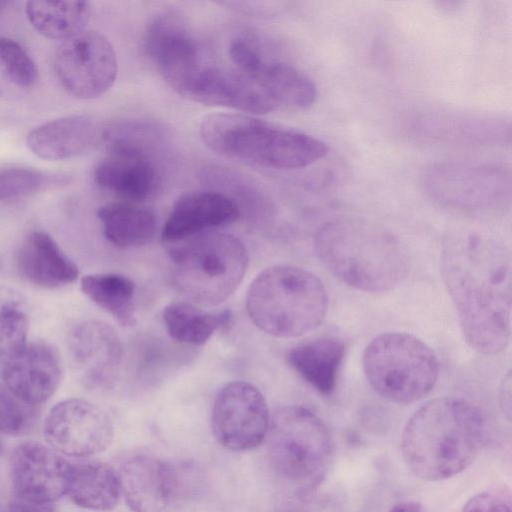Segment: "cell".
<instances>
[{"instance_id":"6da1fadb","label":"cell","mask_w":512,"mask_h":512,"mask_svg":"<svg viewBox=\"0 0 512 512\" xmlns=\"http://www.w3.org/2000/svg\"><path fill=\"white\" fill-rule=\"evenodd\" d=\"M441 274L465 341L476 352L497 355L511 335V254L497 239L457 233L443 243Z\"/></svg>"},{"instance_id":"7a4b0ae2","label":"cell","mask_w":512,"mask_h":512,"mask_svg":"<svg viewBox=\"0 0 512 512\" xmlns=\"http://www.w3.org/2000/svg\"><path fill=\"white\" fill-rule=\"evenodd\" d=\"M486 422L470 401L443 396L422 405L407 421L401 450L420 479L439 481L468 468L485 442Z\"/></svg>"},{"instance_id":"3957f363","label":"cell","mask_w":512,"mask_h":512,"mask_svg":"<svg viewBox=\"0 0 512 512\" xmlns=\"http://www.w3.org/2000/svg\"><path fill=\"white\" fill-rule=\"evenodd\" d=\"M314 249L334 277L365 293L393 290L408 270L407 256L398 239L360 220L325 223L315 234Z\"/></svg>"},{"instance_id":"277c9868","label":"cell","mask_w":512,"mask_h":512,"mask_svg":"<svg viewBox=\"0 0 512 512\" xmlns=\"http://www.w3.org/2000/svg\"><path fill=\"white\" fill-rule=\"evenodd\" d=\"M200 136L225 157L273 169L304 168L328 153L319 138L246 114L208 115L201 121Z\"/></svg>"},{"instance_id":"5b68a950","label":"cell","mask_w":512,"mask_h":512,"mask_svg":"<svg viewBox=\"0 0 512 512\" xmlns=\"http://www.w3.org/2000/svg\"><path fill=\"white\" fill-rule=\"evenodd\" d=\"M251 321L277 338L302 336L321 325L328 295L313 273L292 265L266 268L251 283L246 297Z\"/></svg>"},{"instance_id":"8992f818","label":"cell","mask_w":512,"mask_h":512,"mask_svg":"<svg viewBox=\"0 0 512 512\" xmlns=\"http://www.w3.org/2000/svg\"><path fill=\"white\" fill-rule=\"evenodd\" d=\"M169 254L172 279L188 301L217 306L239 287L248 266L243 243L226 233L205 232L183 240Z\"/></svg>"},{"instance_id":"52a82bcc","label":"cell","mask_w":512,"mask_h":512,"mask_svg":"<svg viewBox=\"0 0 512 512\" xmlns=\"http://www.w3.org/2000/svg\"><path fill=\"white\" fill-rule=\"evenodd\" d=\"M365 377L382 398L410 404L428 395L437 383L439 363L424 341L405 332L374 337L362 356Z\"/></svg>"},{"instance_id":"ba28073f","label":"cell","mask_w":512,"mask_h":512,"mask_svg":"<svg viewBox=\"0 0 512 512\" xmlns=\"http://www.w3.org/2000/svg\"><path fill=\"white\" fill-rule=\"evenodd\" d=\"M267 452L271 466L285 480L314 488L326 477L334 443L325 423L303 406H285L270 419Z\"/></svg>"},{"instance_id":"9c48e42d","label":"cell","mask_w":512,"mask_h":512,"mask_svg":"<svg viewBox=\"0 0 512 512\" xmlns=\"http://www.w3.org/2000/svg\"><path fill=\"white\" fill-rule=\"evenodd\" d=\"M424 186L440 204L470 214L502 211L511 199V174L504 166L443 161L424 175Z\"/></svg>"},{"instance_id":"30bf717a","label":"cell","mask_w":512,"mask_h":512,"mask_svg":"<svg viewBox=\"0 0 512 512\" xmlns=\"http://www.w3.org/2000/svg\"><path fill=\"white\" fill-rule=\"evenodd\" d=\"M186 472L162 459L138 455L121 464L117 476L132 512H184L192 497Z\"/></svg>"},{"instance_id":"8fae6325","label":"cell","mask_w":512,"mask_h":512,"mask_svg":"<svg viewBox=\"0 0 512 512\" xmlns=\"http://www.w3.org/2000/svg\"><path fill=\"white\" fill-rule=\"evenodd\" d=\"M54 68L63 88L83 100L105 94L113 86L118 69L113 45L94 30H84L60 42Z\"/></svg>"},{"instance_id":"7c38bea8","label":"cell","mask_w":512,"mask_h":512,"mask_svg":"<svg viewBox=\"0 0 512 512\" xmlns=\"http://www.w3.org/2000/svg\"><path fill=\"white\" fill-rule=\"evenodd\" d=\"M113 423L96 404L70 398L58 402L47 414L43 435L60 455L87 458L106 450L112 442Z\"/></svg>"},{"instance_id":"4fadbf2b","label":"cell","mask_w":512,"mask_h":512,"mask_svg":"<svg viewBox=\"0 0 512 512\" xmlns=\"http://www.w3.org/2000/svg\"><path fill=\"white\" fill-rule=\"evenodd\" d=\"M269 411L262 393L251 383L234 381L217 395L211 413L217 442L231 451H247L266 439Z\"/></svg>"},{"instance_id":"5bb4252c","label":"cell","mask_w":512,"mask_h":512,"mask_svg":"<svg viewBox=\"0 0 512 512\" xmlns=\"http://www.w3.org/2000/svg\"><path fill=\"white\" fill-rule=\"evenodd\" d=\"M229 55L236 69L258 85L278 107L304 109L317 96L314 82L294 66L267 59L247 39L230 43Z\"/></svg>"},{"instance_id":"9a60e30c","label":"cell","mask_w":512,"mask_h":512,"mask_svg":"<svg viewBox=\"0 0 512 512\" xmlns=\"http://www.w3.org/2000/svg\"><path fill=\"white\" fill-rule=\"evenodd\" d=\"M144 49L157 72L176 92L205 63L186 23L172 12L157 14L148 23Z\"/></svg>"},{"instance_id":"2e32d148","label":"cell","mask_w":512,"mask_h":512,"mask_svg":"<svg viewBox=\"0 0 512 512\" xmlns=\"http://www.w3.org/2000/svg\"><path fill=\"white\" fill-rule=\"evenodd\" d=\"M71 368L87 388H111L122 361V345L115 330L100 321L85 320L75 324L67 335Z\"/></svg>"},{"instance_id":"e0dca14e","label":"cell","mask_w":512,"mask_h":512,"mask_svg":"<svg viewBox=\"0 0 512 512\" xmlns=\"http://www.w3.org/2000/svg\"><path fill=\"white\" fill-rule=\"evenodd\" d=\"M204 105L226 107L251 114L277 108L270 97L237 69L205 62L177 92Z\"/></svg>"},{"instance_id":"ac0fdd59","label":"cell","mask_w":512,"mask_h":512,"mask_svg":"<svg viewBox=\"0 0 512 512\" xmlns=\"http://www.w3.org/2000/svg\"><path fill=\"white\" fill-rule=\"evenodd\" d=\"M105 151V157L93 172L94 181L101 189L135 203L154 196L160 190V155L130 147H114Z\"/></svg>"},{"instance_id":"d6986e66","label":"cell","mask_w":512,"mask_h":512,"mask_svg":"<svg viewBox=\"0 0 512 512\" xmlns=\"http://www.w3.org/2000/svg\"><path fill=\"white\" fill-rule=\"evenodd\" d=\"M69 462L51 447L36 441L17 445L10 457L14 495L54 503L66 492Z\"/></svg>"},{"instance_id":"ffe728a7","label":"cell","mask_w":512,"mask_h":512,"mask_svg":"<svg viewBox=\"0 0 512 512\" xmlns=\"http://www.w3.org/2000/svg\"><path fill=\"white\" fill-rule=\"evenodd\" d=\"M58 350L43 341L28 343L2 369L5 388L22 402L37 406L57 390L62 378Z\"/></svg>"},{"instance_id":"44dd1931","label":"cell","mask_w":512,"mask_h":512,"mask_svg":"<svg viewBox=\"0 0 512 512\" xmlns=\"http://www.w3.org/2000/svg\"><path fill=\"white\" fill-rule=\"evenodd\" d=\"M413 129L422 138L461 145H499L511 137L510 123L504 118L456 111L422 114Z\"/></svg>"},{"instance_id":"7402d4cb","label":"cell","mask_w":512,"mask_h":512,"mask_svg":"<svg viewBox=\"0 0 512 512\" xmlns=\"http://www.w3.org/2000/svg\"><path fill=\"white\" fill-rule=\"evenodd\" d=\"M240 213L237 203L217 190L190 192L173 205L162 229V239L183 241L211 228L229 225Z\"/></svg>"},{"instance_id":"603a6c76","label":"cell","mask_w":512,"mask_h":512,"mask_svg":"<svg viewBox=\"0 0 512 512\" xmlns=\"http://www.w3.org/2000/svg\"><path fill=\"white\" fill-rule=\"evenodd\" d=\"M102 126L88 115H68L31 129L26 145L39 158L66 160L81 156L100 144Z\"/></svg>"},{"instance_id":"cb8c5ba5","label":"cell","mask_w":512,"mask_h":512,"mask_svg":"<svg viewBox=\"0 0 512 512\" xmlns=\"http://www.w3.org/2000/svg\"><path fill=\"white\" fill-rule=\"evenodd\" d=\"M19 273L30 283L57 289L73 283L79 269L57 242L43 230L30 231L16 251Z\"/></svg>"},{"instance_id":"d4e9b609","label":"cell","mask_w":512,"mask_h":512,"mask_svg":"<svg viewBox=\"0 0 512 512\" xmlns=\"http://www.w3.org/2000/svg\"><path fill=\"white\" fill-rule=\"evenodd\" d=\"M77 506L92 511H109L120 499L117 473L98 460L69 462L66 492Z\"/></svg>"},{"instance_id":"484cf974","label":"cell","mask_w":512,"mask_h":512,"mask_svg":"<svg viewBox=\"0 0 512 512\" xmlns=\"http://www.w3.org/2000/svg\"><path fill=\"white\" fill-rule=\"evenodd\" d=\"M346 347L335 337H321L293 347L287 355L290 366L323 395L334 392Z\"/></svg>"},{"instance_id":"4316f807","label":"cell","mask_w":512,"mask_h":512,"mask_svg":"<svg viewBox=\"0 0 512 512\" xmlns=\"http://www.w3.org/2000/svg\"><path fill=\"white\" fill-rule=\"evenodd\" d=\"M105 238L119 248L139 247L156 233L157 218L148 207L135 202H112L97 211Z\"/></svg>"},{"instance_id":"83f0119b","label":"cell","mask_w":512,"mask_h":512,"mask_svg":"<svg viewBox=\"0 0 512 512\" xmlns=\"http://www.w3.org/2000/svg\"><path fill=\"white\" fill-rule=\"evenodd\" d=\"M231 310L207 311L190 301H177L167 305L163 321L168 334L178 342L202 345L213 333L232 321Z\"/></svg>"},{"instance_id":"f1b7e54d","label":"cell","mask_w":512,"mask_h":512,"mask_svg":"<svg viewBox=\"0 0 512 512\" xmlns=\"http://www.w3.org/2000/svg\"><path fill=\"white\" fill-rule=\"evenodd\" d=\"M25 12L38 33L62 42L86 30L90 6L84 1H28Z\"/></svg>"},{"instance_id":"f546056e","label":"cell","mask_w":512,"mask_h":512,"mask_svg":"<svg viewBox=\"0 0 512 512\" xmlns=\"http://www.w3.org/2000/svg\"><path fill=\"white\" fill-rule=\"evenodd\" d=\"M80 286L82 292L119 325H135L136 285L129 277L117 273L88 274L81 278Z\"/></svg>"},{"instance_id":"4dcf8cb0","label":"cell","mask_w":512,"mask_h":512,"mask_svg":"<svg viewBox=\"0 0 512 512\" xmlns=\"http://www.w3.org/2000/svg\"><path fill=\"white\" fill-rule=\"evenodd\" d=\"M65 182V178L29 167L0 169V202L27 197Z\"/></svg>"},{"instance_id":"1f68e13d","label":"cell","mask_w":512,"mask_h":512,"mask_svg":"<svg viewBox=\"0 0 512 512\" xmlns=\"http://www.w3.org/2000/svg\"><path fill=\"white\" fill-rule=\"evenodd\" d=\"M0 72L20 88L34 86L39 78L36 63L27 50L14 39L0 36Z\"/></svg>"},{"instance_id":"d6a6232c","label":"cell","mask_w":512,"mask_h":512,"mask_svg":"<svg viewBox=\"0 0 512 512\" xmlns=\"http://www.w3.org/2000/svg\"><path fill=\"white\" fill-rule=\"evenodd\" d=\"M29 321L25 308L0 312V372L27 344Z\"/></svg>"},{"instance_id":"836d02e7","label":"cell","mask_w":512,"mask_h":512,"mask_svg":"<svg viewBox=\"0 0 512 512\" xmlns=\"http://www.w3.org/2000/svg\"><path fill=\"white\" fill-rule=\"evenodd\" d=\"M35 418L34 406L22 402L6 388L0 387V432L23 434L30 429Z\"/></svg>"},{"instance_id":"e575fe53","label":"cell","mask_w":512,"mask_h":512,"mask_svg":"<svg viewBox=\"0 0 512 512\" xmlns=\"http://www.w3.org/2000/svg\"><path fill=\"white\" fill-rule=\"evenodd\" d=\"M462 512H511V507L501 497L490 492H482L472 496L464 504Z\"/></svg>"},{"instance_id":"d590c367","label":"cell","mask_w":512,"mask_h":512,"mask_svg":"<svg viewBox=\"0 0 512 512\" xmlns=\"http://www.w3.org/2000/svg\"><path fill=\"white\" fill-rule=\"evenodd\" d=\"M8 512H55V508L53 503L31 501L14 495Z\"/></svg>"},{"instance_id":"8d00e7d4","label":"cell","mask_w":512,"mask_h":512,"mask_svg":"<svg viewBox=\"0 0 512 512\" xmlns=\"http://www.w3.org/2000/svg\"><path fill=\"white\" fill-rule=\"evenodd\" d=\"M11 308H25L24 295L9 285L0 284V312Z\"/></svg>"},{"instance_id":"74e56055","label":"cell","mask_w":512,"mask_h":512,"mask_svg":"<svg viewBox=\"0 0 512 512\" xmlns=\"http://www.w3.org/2000/svg\"><path fill=\"white\" fill-rule=\"evenodd\" d=\"M499 402L503 413L510 420L511 417V373L504 376L499 393Z\"/></svg>"},{"instance_id":"f35d334b","label":"cell","mask_w":512,"mask_h":512,"mask_svg":"<svg viewBox=\"0 0 512 512\" xmlns=\"http://www.w3.org/2000/svg\"><path fill=\"white\" fill-rule=\"evenodd\" d=\"M422 506L415 501H405L395 504L389 512H421Z\"/></svg>"},{"instance_id":"ab89813d","label":"cell","mask_w":512,"mask_h":512,"mask_svg":"<svg viewBox=\"0 0 512 512\" xmlns=\"http://www.w3.org/2000/svg\"><path fill=\"white\" fill-rule=\"evenodd\" d=\"M9 2L7 1H0V15L6 10L7 6H9Z\"/></svg>"}]
</instances>
